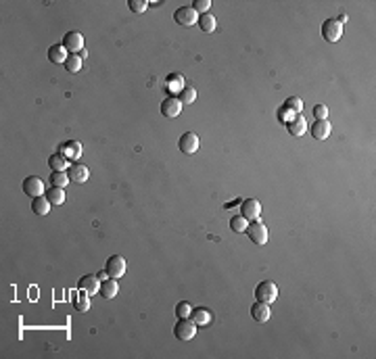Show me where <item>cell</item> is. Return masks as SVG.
Listing matches in <instances>:
<instances>
[{
  "instance_id": "obj_3",
  "label": "cell",
  "mask_w": 376,
  "mask_h": 359,
  "mask_svg": "<svg viewBox=\"0 0 376 359\" xmlns=\"http://www.w3.org/2000/svg\"><path fill=\"white\" fill-rule=\"evenodd\" d=\"M245 232L249 234L251 242L257 244V247H264V244L268 242V228H266V223H264V221H259V219L249 221V225H247V230H245Z\"/></svg>"
},
{
  "instance_id": "obj_21",
  "label": "cell",
  "mask_w": 376,
  "mask_h": 359,
  "mask_svg": "<svg viewBox=\"0 0 376 359\" xmlns=\"http://www.w3.org/2000/svg\"><path fill=\"white\" fill-rule=\"evenodd\" d=\"M48 165H50V169H52V172H67L71 163H69V159H65L61 153H57V155H50Z\"/></svg>"
},
{
  "instance_id": "obj_10",
  "label": "cell",
  "mask_w": 376,
  "mask_h": 359,
  "mask_svg": "<svg viewBox=\"0 0 376 359\" xmlns=\"http://www.w3.org/2000/svg\"><path fill=\"white\" fill-rule=\"evenodd\" d=\"M21 188H23V192L27 194V197H31V199L42 197V194H44V184H42V180H40L38 176H29V178H25Z\"/></svg>"
},
{
  "instance_id": "obj_38",
  "label": "cell",
  "mask_w": 376,
  "mask_h": 359,
  "mask_svg": "<svg viewBox=\"0 0 376 359\" xmlns=\"http://www.w3.org/2000/svg\"><path fill=\"white\" fill-rule=\"evenodd\" d=\"M80 56H82V59H88V50H86V48H84V50H80Z\"/></svg>"
},
{
  "instance_id": "obj_28",
  "label": "cell",
  "mask_w": 376,
  "mask_h": 359,
  "mask_svg": "<svg viewBox=\"0 0 376 359\" xmlns=\"http://www.w3.org/2000/svg\"><path fill=\"white\" fill-rule=\"evenodd\" d=\"M197 99V90L193 86H184L182 92H180V103L182 105H193Z\"/></svg>"
},
{
  "instance_id": "obj_16",
  "label": "cell",
  "mask_w": 376,
  "mask_h": 359,
  "mask_svg": "<svg viewBox=\"0 0 376 359\" xmlns=\"http://www.w3.org/2000/svg\"><path fill=\"white\" fill-rule=\"evenodd\" d=\"M59 153L65 157V159H69V161H78V159L82 157V144H80L78 140H69V142H65V144H61Z\"/></svg>"
},
{
  "instance_id": "obj_14",
  "label": "cell",
  "mask_w": 376,
  "mask_h": 359,
  "mask_svg": "<svg viewBox=\"0 0 376 359\" xmlns=\"http://www.w3.org/2000/svg\"><path fill=\"white\" fill-rule=\"evenodd\" d=\"M67 174H69V180L76 182V184H84L90 178V169L84 165V163H73V165H69Z\"/></svg>"
},
{
  "instance_id": "obj_37",
  "label": "cell",
  "mask_w": 376,
  "mask_h": 359,
  "mask_svg": "<svg viewBox=\"0 0 376 359\" xmlns=\"http://www.w3.org/2000/svg\"><path fill=\"white\" fill-rule=\"evenodd\" d=\"M97 278L101 280V282H105V280H109V274H107V270H103V272H99L97 274Z\"/></svg>"
},
{
  "instance_id": "obj_5",
  "label": "cell",
  "mask_w": 376,
  "mask_h": 359,
  "mask_svg": "<svg viewBox=\"0 0 376 359\" xmlns=\"http://www.w3.org/2000/svg\"><path fill=\"white\" fill-rule=\"evenodd\" d=\"M174 21L178 25H182V27H191V25H195L199 21V15H197V11L193 7H180L174 13Z\"/></svg>"
},
{
  "instance_id": "obj_15",
  "label": "cell",
  "mask_w": 376,
  "mask_h": 359,
  "mask_svg": "<svg viewBox=\"0 0 376 359\" xmlns=\"http://www.w3.org/2000/svg\"><path fill=\"white\" fill-rule=\"evenodd\" d=\"M251 317L259 324H266L270 317H272V309L268 303H261V301H255L253 307H251Z\"/></svg>"
},
{
  "instance_id": "obj_24",
  "label": "cell",
  "mask_w": 376,
  "mask_h": 359,
  "mask_svg": "<svg viewBox=\"0 0 376 359\" xmlns=\"http://www.w3.org/2000/svg\"><path fill=\"white\" fill-rule=\"evenodd\" d=\"M191 319H193L197 326H207V324L211 322V311L205 309V307H197V309H193Z\"/></svg>"
},
{
  "instance_id": "obj_4",
  "label": "cell",
  "mask_w": 376,
  "mask_h": 359,
  "mask_svg": "<svg viewBox=\"0 0 376 359\" xmlns=\"http://www.w3.org/2000/svg\"><path fill=\"white\" fill-rule=\"evenodd\" d=\"M343 36V25L336 19H326L322 23V38L326 42H339Z\"/></svg>"
},
{
  "instance_id": "obj_8",
  "label": "cell",
  "mask_w": 376,
  "mask_h": 359,
  "mask_svg": "<svg viewBox=\"0 0 376 359\" xmlns=\"http://www.w3.org/2000/svg\"><path fill=\"white\" fill-rule=\"evenodd\" d=\"M105 270H107L109 278L119 280V278L125 274V259H123L121 255H113V257H109V259H107Z\"/></svg>"
},
{
  "instance_id": "obj_36",
  "label": "cell",
  "mask_w": 376,
  "mask_h": 359,
  "mask_svg": "<svg viewBox=\"0 0 376 359\" xmlns=\"http://www.w3.org/2000/svg\"><path fill=\"white\" fill-rule=\"evenodd\" d=\"M313 115H316V119H326L328 117V107L326 105H316L313 107Z\"/></svg>"
},
{
  "instance_id": "obj_32",
  "label": "cell",
  "mask_w": 376,
  "mask_h": 359,
  "mask_svg": "<svg viewBox=\"0 0 376 359\" xmlns=\"http://www.w3.org/2000/svg\"><path fill=\"white\" fill-rule=\"evenodd\" d=\"M295 117H297V115H295L291 109H287L285 105H282V107L278 109V121H280V123H285V125H287V123H289V121H293Z\"/></svg>"
},
{
  "instance_id": "obj_23",
  "label": "cell",
  "mask_w": 376,
  "mask_h": 359,
  "mask_svg": "<svg viewBox=\"0 0 376 359\" xmlns=\"http://www.w3.org/2000/svg\"><path fill=\"white\" fill-rule=\"evenodd\" d=\"M73 309H76L78 313H86V311L90 309V295H88V292L80 290L78 295L73 297Z\"/></svg>"
},
{
  "instance_id": "obj_27",
  "label": "cell",
  "mask_w": 376,
  "mask_h": 359,
  "mask_svg": "<svg viewBox=\"0 0 376 359\" xmlns=\"http://www.w3.org/2000/svg\"><path fill=\"white\" fill-rule=\"evenodd\" d=\"M182 88H184V75L182 73H170L167 75V90H172V92H182Z\"/></svg>"
},
{
  "instance_id": "obj_7",
  "label": "cell",
  "mask_w": 376,
  "mask_h": 359,
  "mask_svg": "<svg viewBox=\"0 0 376 359\" xmlns=\"http://www.w3.org/2000/svg\"><path fill=\"white\" fill-rule=\"evenodd\" d=\"M240 215L247 219V221H255L259 219L261 215V203L257 199H245L242 205H240Z\"/></svg>"
},
{
  "instance_id": "obj_6",
  "label": "cell",
  "mask_w": 376,
  "mask_h": 359,
  "mask_svg": "<svg viewBox=\"0 0 376 359\" xmlns=\"http://www.w3.org/2000/svg\"><path fill=\"white\" fill-rule=\"evenodd\" d=\"M63 46L67 48L69 54H80V50H84V36L80 31H67L63 36Z\"/></svg>"
},
{
  "instance_id": "obj_31",
  "label": "cell",
  "mask_w": 376,
  "mask_h": 359,
  "mask_svg": "<svg viewBox=\"0 0 376 359\" xmlns=\"http://www.w3.org/2000/svg\"><path fill=\"white\" fill-rule=\"evenodd\" d=\"M285 107L291 109L295 115H301V111H303V103H301L299 96H289V99L285 101Z\"/></svg>"
},
{
  "instance_id": "obj_29",
  "label": "cell",
  "mask_w": 376,
  "mask_h": 359,
  "mask_svg": "<svg viewBox=\"0 0 376 359\" xmlns=\"http://www.w3.org/2000/svg\"><path fill=\"white\" fill-rule=\"evenodd\" d=\"M82 56L80 54H69L67 56V61H65V69L69 71V73H78L80 69H82Z\"/></svg>"
},
{
  "instance_id": "obj_19",
  "label": "cell",
  "mask_w": 376,
  "mask_h": 359,
  "mask_svg": "<svg viewBox=\"0 0 376 359\" xmlns=\"http://www.w3.org/2000/svg\"><path fill=\"white\" fill-rule=\"evenodd\" d=\"M50 205H52V203L48 201L46 194L31 199V211H34L36 215H48V213H50Z\"/></svg>"
},
{
  "instance_id": "obj_18",
  "label": "cell",
  "mask_w": 376,
  "mask_h": 359,
  "mask_svg": "<svg viewBox=\"0 0 376 359\" xmlns=\"http://www.w3.org/2000/svg\"><path fill=\"white\" fill-rule=\"evenodd\" d=\"M67 56H69V52H67V48L63 44H52L48 48V61L50 63H63V65H65Z\"/></svg>"
},
{
  "instance_id": "obj_30",
  "label": "cell",
  "mask_w": 376,
  "mask_h": 359,
  "mask_svg": "<svg viewBox=\"0 0 376 359\" xmlns=\"http://www.w3.org/2000/svg\"><path fill=\"white\" fill-rule=\"evenodd\" d=\"M247 225H249V221H247L242 215H232V217H230V230H232V232H245Z\"/></svg>"
},
{
  "instance_id": "obj_26",
  "label": "cell",
  "mask_w": 376,
  "mask_h": 359,
  "mask_svg": "<svg viewBox=\"0 0 376 359\" xmlns=\"http://www.w3.org/2000/svg\"><path fill=\"white\" fill-rule=\"evenodd\" d=\"M69 182L71 180H69V174L67 172H52L50 174V184L57 186V188H65Z\"/></svg>"
},
{
  "instance_id": "obj_20",
  "label": "cell",
  "mask_w": 376,
  "mask_h": 359,
  "mask_svg": "<svg viewBox=\"0 0 376 359\" xmlns=\"http://www.w3.org/2000/svg\"><path fill=\"white\" fill-rule=\"evenodd\" d=\"M101 297L103 299H115L117 297V292H119V284H117V280L115 278H109V280H105V282H101Z\"/></svg>"
},
{
  "instance_id": "obj_12",
  "label": "cell",
  "mask_w": 376,
  "mask_h": 359,
  "mask_svg": "<svg viewBox=\"0 0 376 359\" xmlns=\"http://www.w3.org/2000/svg\"><path fill=\"white\" fill-rule=\"evenodd\" d=\"M161 113H163V117H167V119L178 117V115L182 113V103H180L178 96H167V99L161 103Z\"/></svg>"
},
{
  "instance_id": "obj_9",
  "label": "cell",
  "mask_w": 376,
  "mask_h": 359,
  "mask_svg": "<svg viewBox=\"0 0 376 359\" xmlns=\"http://www.w3.org/2000/svg\"><path fill=\"white\" fill-rule=\"evenodd\" d=\"M199 136L195 134V132H184L182 136H180V140H178V146H180V150L184 153V155H193V153H197L199 150Z\"/></svg>"
},
{
  "instance_id": "obj_2",
  "label": "cell",
  "mask_w": 376,
  "mask_h": 359,
  "mask_svg": "<svg viewBox=\"0 0 376 359\" xmlns=\"http://www.w3.org/2000/svg\"><path fill=\"white\" fill-rule=\"evenodd\" d=\"M276 299H278V286L272 280H264V282H259L255 286V301L272 305Z\"/></svg>"
},
{
  "instance_id": "obj_1",
  "label": "cell",
  "mask_w": 376,
  "mask_h": 359,
  "mask_svg": "<svg viewBox=\"0 0 376 359\" xmlns=\"http://www.w3.org/2000/svg\"><path fill=\"white\" fill-rule=\"evenodd\" d=\"M174 334L178 341H193L197 334V324L191 317H178L176 326H174Z\"/></svg>"
},
{
  "instance_id": "obj_17",
  "label": "cell",
  "mask_w": 376,
  "mask_h": 359,
  "mask_svg": "<svg viewBox=\"0 0 376 359\" xmlns=\"http://www.w3.org/2000/svg\"><path fill=\"white\" fill-rule=\"evenodd\" d=\"M287 129H289V134H291V136H295V138L303 136V134H305V129H307V121H305V117H303V115H297L293 121H289V123H287Z\"/></svg>"
},
{
  "instance_id": "obj_13",
  "label": "cell",
  "mask_w": 376,
  "mask_h": 359,
  "mask_svg": "<svg viewBox=\"0 0 376 359\" xmlns=\"http://www.w3.org/2000/svg\"><path fill=\"white\" fill-rule=\"evenodd\" d=\"M78 288L84 290V292H88L90 297H94V295H97V292L101 290V280L97 278V274H94V276L88 274V276H84V278L78 282Z\"/></svg>"
},
{
  "instance_id": "obj_22",
  "label": "cell",
  "mask_w": 376,
  "mask_h": 359,
  "mask_svg": "<svg viewBox=\"0 0 376 359\" xmlns=\"http://www.w3.org/2000/svg\"><path fill=\"white\" fill-rule=\"evenodd\" d=\"M199 29L201 31H205V34H213L215 31V27H217V21H215V17L211 15V13H205V15H199Z\"/></svg>"
},
{
  "instance_id": "obj_34",
  "label": "cell",
  "mask_w": 376,
  "mask_h": 359,
  "mask_svg": "<svg viewBox=\"0 0 376 359\" xmlns=\"http://www.w3.org/2000/svg\"><path fill=\"white\" fill-rule=\"evenodd\" d=\"M128 7H130V11H132V13H138V15H140V13H144V11H146L148 3H146V0H130Z\"/></svg>"
},
{
  "instance_id": "obj_33",
  "label": "cell",
  "mask_w": 376,
  "mask_h": 359,
  "mask_svg": "<svg viewBox=\"0 0 376 359\" xmlns=\"http://www.w3.org/2000/svg\"><path fill=\"white\" fill-rule=\"evenodd\" d=\"M191 313H193V307L188 305V301H180L176 305V315L178 317H191Z\"/></svg>"
},
{
  "instance_id": "obj_11",
  "label": "cell",
  "mask_w": 376,
  "mask_h": 359,
  "mask_svg": "<svg viewBox=\"0 0 376 359\" xmlns=\"http://www.w3.org/2000/svg\"><path fill=\"white\" fill-rule=\"evenodd\" d=\"M330 132H332V125H330L328 119H318L316 123L311 125V129H309V134H311L313 140H326L330 136Z\"/></svg>"
},
{
  "instance_id": "obj_35",
  "label": "cell",
  "mask_w": 376,
  "mask_h": 359,
  "mask_svg": "<svg viewBox=\"0 0 376 359\" xmlns=\"http://www.w3.org/2000/svg\"><path fill=\"white\" fill-rule=\"evenodd\" d=\"M209 7H211L209 0H195L193 3V9L197 11V15H205L209 11Z\"/></svg>"
},
{
  "instance_id": "obj_25",
  "label": "cell",
  "mask_w": 376,
  "mask_h": 359,
  "mask_svg": "<svg viewBox=\"0 0 376 359\" xmlns=\"http://www.w3.org/2000/svg\"><path fill=\"white\" fill-rule=\"evenodd\" d=\"M46 197H48V201L52 203V205H63L65 203V188H57V186H52L48 192H44Z\"/></svg>"
}]
</instances>
